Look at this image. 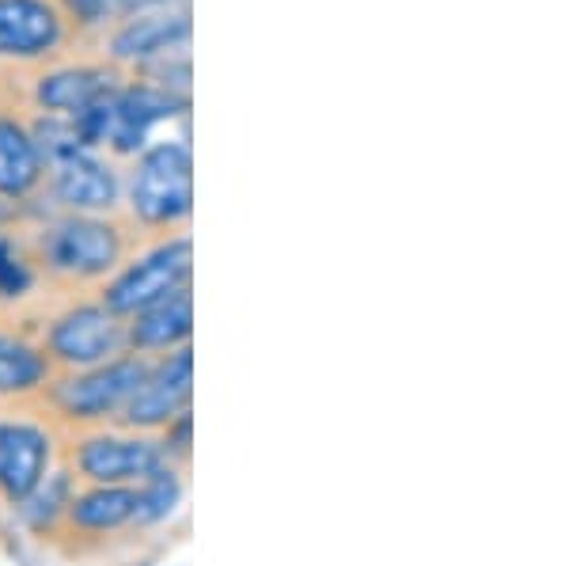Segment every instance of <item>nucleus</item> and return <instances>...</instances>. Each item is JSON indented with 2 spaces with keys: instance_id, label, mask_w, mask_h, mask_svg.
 Instances as JSON below:
<instances>
[{
  "instance_id": "aec40b11",
  "label": "nucleus",
  "mask_w": 569,
  "mask_h": 566,
  "mask_svg": "<svg viewBox=\"0 0 569 566\" xmlns=\"http://www.w3.org/2000/svg\"><path fill=\"white\" fill-rule=\"evenodd\" d=\"M8 107V96H4V80H0V111Z\"/></svg>"
},
{
  "instance_id": "6ab92c4d",
  "label": "nucleus",
  "mask_w": 569,
  "mask_h": 566,
  "mask_svg": "<svg viewBox=\"0 0 569 566\" xmlns=\"http://www.w3.org/2000/svg\"><path fill=\"white\" fill-rule=\"evenodd\" d=\"M72 495H77V476H72V471H53V476L46 471V479L20 502L27 525L39 528V533L58 528L66 522V509H69Z\"/></svg>"
},
{
  "instance_id": "f3484780",
  "label": "nucleus",
  "mask_w": 569,
  "mask_h": 566,
  "mask_svg": "<svg viewBox=\"0 0 569 566\" xmlns=\"http://www.w3.org/2000/svg\"><path fill=\"white\" fill-rule=\"evenodd\" d=\"M137 4L141 0H58L61 16L69 20L72 34H77L84 50H96L99 39L107 31H114Z\"/></svg>"
},
{
  "instance_id": "f257e3e1",
  "label": "nucleus",
  "mask_w": 569,
  "mask_h": 566,
  "mask_svg": "<svg viewBox=\"0 0 569 566\" xmlns=\"http://www.w3.org/2000/svg\"><path fill=\"white\" fill-rule=\"evenodd\" d=\"M42 278L91 286L130 259L133 228L118 214H46L27 232Z\"/></svg>"
},
{
  "instance_id": "9b49d317",
  "label": "nucleus",
  "mask_w": 569,
  "mask_h": 566,
  "mask_svg": "<svg viewBox=\"0 0 569 566\" xmlns=\"http://www.w3.org/2000/svg\"><path fill=\"white\" fill-rule=\"evenodd\" d=\"M190 399H194V350L179 346V350L160 354V358L149 361L141 388L133 391V399L118 415V423L137 434L163 430L179 415H187Z\"/></svg>"
},
{
  "instance_id": "a211bd4d",
  "label": "nucleus",
  "mask_w": 569,
  "mask_h": 566,
  "mask_svg": "<svg viewBox=\"0 0 569 566\" xmlns=\"http://www.w3.org/2000/svg\"><path fill=\"white\" fill-rule=\"evenodd\" d=\"M182 502V476L176 464H160L149 479H141L133 487V522L130 525H160L168 522Z\"/></svg>"
},
{
  "instance_id": "9d476101",
  "label": "nucleus",
  "mask_w": 569,
  "mask_h": 566,
  "mask_svg": "<svg viewBox=\"0 0 569 566\" xmlns=\"http://www.w3.org/2000/svg\"><path fill=\"white\" fill-rule=\"evenodd\" d=\"M72 464H77V476L91 487H137L168 460L160 453V441L149 434L91 430L72 445Z\"/></svg>"
},
{
  "instance_id": "f03ea898",
  "label": "nucleus",
  "mask_w": 569,
  "mask_h": 566,
  "mask_svg": "<svg viewBox=\"0 0 569 566\" xmlns=\"http://www.w3.org/2000/svg\"><path fill=\"white\" fill-rule=\"evenodd\" d=\"M122 206L133 232H187L194 209V160L187 137H163L137 152L122 171Z\"/></svg>"
},
{
  "instance_id": "0eeeda50",
  "label": "nucleus",
  "mask_w": 569,
  "mask_h": 566,
  "mask_svg": "<svg viewBox=\"0 0 569 566\" xmlns=\"http://www.w3.org/2000/svg\"><path fill=\"white\" fill-rule=\"evenodd\" d=\"M190 0H141L114 31L99 39L96 53L133 72L171 50H190Z\"/></svg>"
},
{
  "instance_id": "423d86ee",
  "label": "nucleus",
  "mask_w": 569,
  "mask_h": 566,
  "mask_svg": "<svg viewBox=\"0 0 569 566\" xmlns=\"http://www.w3.org/2000/svg\"><path fill=\"white\" fill-rule=\"evenodd\" d=\"M149 361L152 358H141V354H122L114 361L91 365V369H77L61 380H50L46 396H50V404L61 418H69L77 426L110 423V418L122 415L126 404L133 399V391L141 388Z\"/></svg>"
},
{
  "instance_id": "2eb2a0df",
  "label": "nucleus",
  "mask_w": 569,
  "mask_h": 566,
  "mask_svg": "<svg viewBox=\"0 0 569 566\" xmlns=\"http://www.w3.org/2000/svg\"><path fill=\"white\" fill-rule=\"evenodd\" d=\"M50 380H53V365L39 342L23 339V335L0 331V404L39 396Z\"/></svg>"
},
{
  "instance_id": "1a4fd4ad",
  "label": "nucleus",
  "mask_w": 569,
  "mask_h": 566,
  "mask_svg": "<svg viewBox=\"0 0 569 566\" xmlns=\"http://www.w3.org/2000/svg\"><path fill=\"white\" fill-rule=\"evenodd\" d=\"M42 195L50 214H118L122 168L99 149H72L46 163Z\"/></svg>"
},
{
  "instance_id": "6e6552de",
  "label": "nucleus",
  "mask_w": 569,
  "mask_h": 566,
  "mask_svg": "<svg viewBox=\"0 0 569 566\" xmlns=\"http://www.w3.org/2000/svg\"><path fill=\"white\" fill-rule=\"evenodd\" d=\"M39 346L46 350L50 365H66L69 373L91 369V365H103L130 354L126 319L107 312L99 300H72L69 308L50 316Z\"/></svg>"
},
{
  "instance_id": "39448f33",
  "label": "nucleus",
  "mask_w": 569,
  "mask_h": 566,
  "mask_svg": "<svg viewBox=\"0 0 569 566\" xmlns=\"http://www.w3.org/2000/svg\"><path fill=\"white\" fill-rule=\"evenodd\" d=\"M58 0H0V77L80 53Z\"/></svg>"
},
{
  "instance_id": "20e7f679",
  "label": "nucleus",
  "mask_w": 569,
  "mask_h": 566,
  "mask_svg": "<svg viewBox=\"0 0 569 566\" xmlns=\"http://www.w3.org/2000/svg\"><path fill=\"white\" fill-rule=\"evenodd\" d=\"M194 278V248H190V236H160L144 251L130 255L99 289V305L118 319H133L144 308L160 305L179 289H190Z\"/></svg>"
},
{
  "instance_id": "7ed1b4c3",
  "label": "nucleus",
  "mask_w": 569,
  "mask_h": 566,
  "mask_svg": "<svg viewBox=\"0 0 569 566\" xmlns=\"http://www.w3.org/2000/svg\"><path fill=\"white\" fill-rule=\"evenodd\" d=\"M4 96L8 107L20 115H58V118H80L84 111L107 99L130 80V72L118 69L114 61L99 58L96 50L69 53L50 66L8 72Z\"/></svg>"
},
{
  "instance_id": "4468645a",
  "label": "nucleus",
  "mask_w": 569,
  "mask_h": 566,
  "mask_svg": "<svg viewBox=\"0 0 569 566\" xmlns=\"http://www.w3.org/2000/svg\"><path fill=\"white\" fill-rule=\"evenodd\" d=\"M190 331H194V294L190 289H179L160 305L126 319V342H130V354H141V358H160L179 346H190Z\"/></svg>"
},
{
  "instance_id": "f8f14e48",
  "label": "nucleus",
  "mask_w": 569,
  "mask_h": 566,
  "mask_svg": "<svg viewBox=\"0 0 569 566\" xmlns=\"http://www.w3.org/2000/svg\"><path fill=\"white\" fill-rule=\"evenodd\" d=\"M50 456L53 441L42 423L23 415H0V495L12 506H20L46 479Z\"/></svg>"
},
{
  "instance_id": "ddd939ff",
  "label": "nucleus",
  "mask_w": 569,
  "mask_h": 566,
  "mask_svg": "<svg viewBox=\"0 0 569 566\" xmlns=\"http://www.w3.org/2000/svg\"><path fill=\"white\" fill-rule=\"evenodd\" d=\"M46 182L42 152L20 111H0V202L34 206Z\"/></svg>"
},
{
  "instance_id": "dca6fc26",
  "label": "nucleus",
  "mask_w": 569,
  "mask_h": 566,
  "mask_svg": "<svg viewBox=\"0 0 569 566\" xmlns=\"http://www.w3.org/2000/svg\"><path fill=\"white\" fill-rule=\"evenodd\" d=\"M133 522V487H88L69 498L66 525L80 533H118Z\"/></svg>"
}]
</instances>
